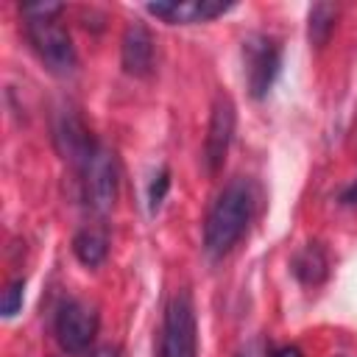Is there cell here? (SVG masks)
<instances>
[{
	"label": "cell",
	"instance_id": "10",
	"mask_svg": "<svg viewBox=\"0 0 357 357\" xmlns=\"http://www.w3.org/2000/svg\"><path fill=\"white\" fill-rule=\"evenodd\" d=\"M293 273H296V279L301 284H310V287L312 284H321L324 276H326V257H324V251L315 243L304 245L293 257Z\"/></svg>",
	"mask_w": 357,
	"mask_h": 357
},
{
	"label": "cell",
	"instance_id": "16",
	"mask_svg": "<svg viewBox=\"0 0 357 357\" xmlns=\"http://www.w3.org/2000/svg\"><path fill=\"white\" fill-rule=\"evenodd\" d=\"M89 357H123V354H120V349H117V346L106 343V346H98V349H92V351H89Z\"/></svg>",
	"mask_w": 357,
	"mask_h": 357
},
{
	"label": "cell",
	"instance_id": "12",
	"mask_svg": "<svg viewBox=\"0 0 357 357\" xmlns=\"http://www.w3.org/2000/svg\"><path fill=\"white\" fill-rule=\"evenodd\" d=\"M335 20H337V8L332 3H315L307 14V39L315 47H324L329 33L335 31Z\"/></svg>",
	"mask_w": 357,
	"mask_h": 357
},
{
	"label": "cell",
	"instance_id": "18",
	"mask_svg": "<svg viewBox=\"0 0 357 357\" xmlns=\"http://www.w3.org/2000/svg\"><path fill=\"white\" fill-rule=\"evenodd\" d=\"M237 357H265V351H262V349L254 343V346H245V349H243Z\"/></svg>",
	"mask_w": 357,
	"mask_h": 357
},
{
	"label": "cell",
	"instance_id": "17",
	"mask_svg": "<svg viewBox=\"0 0 357 357\" xmlns=\"http://www.w3.org/2000/svg\"><path fill=\"white\" fill-rule=\"evenodd\" d=\"M271 357H301V349H298V346H282V349H276Z\"/></svg>",
	"mask_w": 357,
	"mask_h": 357
},
{
	"label": "cell",
	"instance_id": "8",
	"mask_svg": "<svg viewBox=\"0 0 357 357\" xmlns=\"http://www.w3.org/2000/svg\"><path fill=\"white\" fill-rule=\"evenodd\" d=\"M123 70L134 78H145L153 70V36L142 22H131L120 45Z\"/></svg>",
	"mask_w": 357,
	"mask_h": 357
},
{
	"label": "cell",
	"instance_id": "13",
	"mask_svg": "<svg viewBox=\"0 0 357 357\" xmlns=\"http://www.w3.org/2000/svg\"><path fill=\"white\" fill-rule=\"evenodd\" d=\"M22 290H25V282H11L8 287H6V293H3V315L6 318H14L20 310H22Z\"/></svg>",
	"mask_w": 357,
	"mask_h": 357
},
{
	"label": "cell",
	"instance_id": "2",
	"mask_svg": "<svg viewBox=\"0 0 357 357\" xmlns=\"http://www.w3.org/2000/svg\"><path fill=\"white\" fill-rule=\"evenodd\" d=\"M59 14H61L59 3H31V6H22L25 33H28V42H31L33 53L39 56V61L53 75H70L75 70V64H78V56H75L70 33L56 20Z\"/></svg>",
	"mask_w": 357,
	"mask_h": 357
},
{
	"label": "cell",
	"instance_id": "5",
	"mask_svg": "<svg viewBox=\"0 0 357 357\" xmlns=\"http://www.w3.org/2000/svg\"><path fill=\"white\" fill-rule=\"evenodd\" d=\"M53 332H56V340L64 351L81 354L89 349V343L98 335V312L92 307H86L84 301L70 298L59 307L56 321H53Z\"/></svg>",
	"mask_w": 357,
	"mask_h": 357
},
{
	"label": "cell",
	"instance_id": "15",
	"mask_svg": "<svg viewBox=\"0 0 357 357\" xmlns=\"http://www.w3.org/2000/svg\"><path fill=\"white\" fill-rule=\"evenodd\" d=\"M340 204H343V206H357V181H351V184L340 192Z\"/></svg>",
	"mask_w": 357,
	"mask_h": 357
},
{
	"label": "cell",
	"instance_id": "1",
	"mask_svg": "<svg viewBox=\"0 0 357 357\" xmlns=\"http://www.w3.org/2000/svg\"><path fill=\"white\" fill-rule=\"evenodd\" d=\"M254 212V192L245 178H234L215 198L206 223H204V248L212 257H223L248 229Z\"/></svg>",
	"mask_w": 357,
	"mask_h": 357
},
{
	"label": "cell",
	"instance_id": "4",
	"mask_svg": "<svg viewBox=\"0 0 357 357\" xmlns=\"http://www.w3.org/2000/svg\"><path fill=\"white\" fill-rule=\"evenodd\" d=\"M81 181H84V198L95 212H109L114 198H117V167H114V153L106 151L103 145H95V151L84 159Z\"/></svg>",
	"mask_w": 357,
	"mask_h": 357
},
{
	"label": "cell",
	"instance_id": "9",
	"mask_svg": "<svg viewBox=\"0 0 357 357\" xmlns=\"http://www.w3.org/2000/svg\"><path fill=\"white\" fill-rule=\"evenodd\" d=\"M231 8V3H215V0H192V3H148V14L173 22V25H190L204 22L212 17H220Z\"/></svg>",
	"mask_w": 357,
	"mask_h": 357
},
{
	"label": "cell",
	"instance_id": "7",
	"mask_svg": "<svg viewBox=\"0 0 357 357\" xmlns=\"http://www.w3.org/2000/svg\"><path fill=\"white\" fill-rule=\"evenodd\" d=\"M234 123H237V109H234L231 98L220 92L212 103L209 128H206V139H204V162H206L209 173H218L223 167L231 137H234Z\"/></svg>",
	"mask_w": 357,
	"mask_h": 357
},
{
	"label": "cell",
	"instance_id": "11",
	"mask_svg": "<svg viewBox=\"0 0 357 357\" xmlns=\"http://www.w3.org/2000/svg\"><path fill=\"white\" fill-rule=\"evenodd\" d=\"M106 251H109L106 237H103L100 231H95V229H81V231L73 237V254H75V259H78L81 265H86V268L100 265V262L106 259Z\"/></svg>",
	"mask_w": 357,
	"mask_h": 357
},
{
	"label": "cell",
	"instance_id": "14",
	"mask_svg": "<svg viewBox=\"0 0 357 357\" xmlns=\"http://www.w3.org/2000/svg\"><path fill=\"white\" fill-rule=\"evenodd\" d=\"M167 187H170V173H167V167H165V170H159V176H153V181H151V187H148V204H151V209H156V206L165 201Z\"/></svg>",
	"mask_w": 357,
	"mask_h": 357
},
{
	"label": "cell",
	"instance_id": "3",
	"mask_svg": "<svg viewBox=\"0 0 357 357\" xmlns=\"http://www.w3.org/2000/svg\"><path fill=\"white\" fill-rule=\"evenodd\" d=\"M159 357H198L195 310L187 293H176L165 310Z\"/></svg>",
	"mask_w": 357,
	"mask_h": 357
},
{
	"label": "cell",
	"instance_id": "6",
	"mask_svg": "<svg viewBox=\"0 0 357 357\" xmlns=\"http://www.w3.org/2000/svg\"><path fill=\"white\" fill-rule=\"evenodd\" d=\"M243 56H245V81L254 98H265L279 75V45L271 36H251L243 42Z\"/></svg>",
	"mask_w": 357,
	"mask_h": 357
}]
</instances>
